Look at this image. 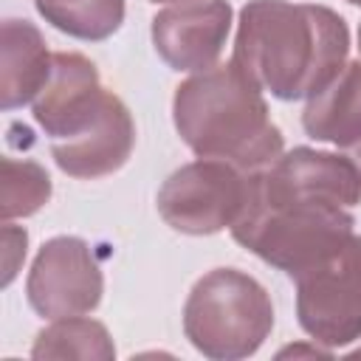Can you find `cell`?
Returning <instances> with one entry per match:
<instances>
[{
  "instance_id": "obj_4",
  "label": "cell",
  "mask_w": 361,
  "mask_h": 361,
  "mask_svg": "<svg viewBox=\"0 0 361 361\" xmlns=\"http://www.w3.org/2000/svg\"><path fill=\"white\" fill-rule=\"evenodd\" d=\"M231 234L243 248L296 279L353 237V214L338 206L274 203L248 192L245 212Z\"/></svg>"
},
{
  "instance_id": "obj_10",
  "label": "cell",
  "mask_w": 361,
  "mask_h": 361,
  "mask_svg": "<svg viewBox=\"0 0 361 361\" xmlns=\"http://www.w3.org/2000/svg\"><path fill=\"white\" fill-rule=\"evenodd\" d=\"M104 93L99 71L87 56L59 51L54 54L51 79L34 99V118L54 141L71 138L96 118Z\"/></svg>"
},
{
  "instance_id": "obj_11",
  "label": "cell",
  "mask_w": 361,
  "mask_h": 361,
  "mask_svg": "<svg viewBox=\"0 0 361 361\" xmlns=\"http://www.w3.org/2000/svg\"><path fill=\"white\" fill-rule=\"evenodd\" d=\"M135 144V124L116 93H104L96 118L76 135L51 144L56 166L71 178H104L121 169Z\"/></svg>"
},
{
  "instance_id": "obj_13",
  "label": "cell",
  "mask_w": 361,
  "mask_h": 361,
  "mask_svg": "<svg viewBox=\"0 0 361 361\" xmlns=\"http://www.w3.org/2000/svg\"><path fill=\"white\" fill-rule=\"evenodd\" d=\"M302 124L316 141L336 147L361 141V62H347L324 90L307 99Z\"/></svg>"
},
{
  "instance_id": "obj_22",
  "label": "cell",
  "mask_w": 361,
  "mask_h": 361,
  "mask_svg": "<svg viewBox=\"0 0 361 361\" xmlns=\"http://www.w3.org/2000/svg\"><path fill=\"white\" fill-rule=\"evenodd\" d=\"M358 48H361V28H358Z\"/></svg>"
},
{
  "instance_id": "obj_12",
  "label": "cell",
  "mask_w": 361,
  "mask_h": 361,
  "mask_svg": "<svg viewBox=\"0 0 361 361\" xmlns=\"http://www.w3.org/2000/svg\"><path fill=\"white\" fill-rule=\"evenodd\" d=\"M0 42V104L14 110L39 96L51 79L54 54H48L42 34L28 20H6Z\"/></svg>"
},
{
  "instance_id": "obj_2",
  "label": "cell",
  "mask_w": 361,
  "mask_h": 361,
  "mask_svg": "<svg viewBox=\"0 0 361 361\" xmlns=\"http://www.w3.org/2000/svg\"><path fill=\"white\" fill-rule=\"evenodd\" d=\"M175 130L200 158H220L259 172L282 155V133L271 121L262 87L231 59L178 85Z\"/></svg>"
},
{
  "instance_id": "obj_18",
  "label": "cell",
  "mask_w": 361,
  "mask_h": 361,
  "mask_svg": "<svg viewBox=\"0 0 361 361\" xmlns=\"http://www.w3.org/2000/svg\"><path fill=\"white\" fill-rule=\"evenodd\" d=\"M350 158H353V164H355V166H358V169H361V141H358V144H353V147H350Z\"/></svg>"
},
{
  "instance_id": "obj_15",
  "label": "cell",
  "mask_w": 361,
  "mask_h": 361,
  "mask_svg": "<svg viewBox=\"0 0 361 361\" xmlns=\"http://www.w3.org/2000/svg\"><path fill=\"white\" fill-rule=\"evenodd\" d=\"M37 11L54 28L76 39H107L124 23V0H65L37 3Z\"/></svg>"
},
{
  "instance_id": "obj_16",
  "label": "cell",
  "mask_w": 361,
  "mask_h": 361,
  "mask_svg": "<svg viewBox=\"0 0 361 361\" xmlns=\"http://www.w3.org/2000/svg\"><path fill=\"white\" fill-rule=\"evenodd\" d=\"M3 180H0V217L3 223L14 217H28L39 212L51 197V178L34 161L3 158Z\"/></svg>"
},
{
  "instance_id": "obj_23",
  "label": "cell",
  "mask_w": 361,
  "mask_h": 361,
  "mask_svg": "<svg viewBox=\"0 0 361 361\" xmlns=\"http://www.w3.org/2000/svg\"><path fill=\"white\" fill-rule=\"evenodd\" d=\"M152 3H166V0H152Z\"/></svg>"
},
{
  "instance_id": "obj_17",
  "label": "cell",
  "mask_w": 361,
  "mask_h": 361,
  "mask_svg": "<svg viewBox=\"0 0 361 361\" xmlns=\"http://www.w3.org/2000/svg\"><path fill=\"white\" fill-rule=\"evenodd\" d=\"M25 245H28L25 228L3 223V285H11V279L17 276V268L25 259Z\"/></svg>"
},
{
  "instance_id": "obj_21",
  "label": "cell",
  "mask_w": 361,
  "mask_h": 361,
  "mask_svg": "<svg viewBox=\"0 0 361 361\" xmlns=\"http://www.w3.org/2000/svg\"><path fill=\"white\" fill-rule=\"evenodd\" d=\"M347 3H353V6H361V0H347Z\"/></svg>"
},
{
  "instance_id": "obj_9",
  "label": "cell",
  "mask_w": 361,
  "mask_h": 361,
  "mask_svg": "<svg viewBox=\"0 0 361 361\" xmlns=\"http://www.w3.org/2000/svg\"><path fill=\"white\" fill-rule=\"evenodd\" d=\"M231 6L226 0H180L152 17V45L172 71H209L226 48Z\"/></svg>"
},
{
  "instance_id": "obj_1",
  "label": "cell",
  "mask_w": 361,
  "mask_h": 361,
  "mask_svg": "<svg viewBox=\"0 0 361 361\" xmlns=\"http://www.w3.org/2000/svg\"><path fill=\"white\" fill-rule=\"evenodd\" d=\"M347 23L327 6L251 0L240 11L234 62L276 99L324 90L347 65Z\"/></svg>"
},
{
  "instance_id": "obj_7",
  "label": "cell",
  "mask_w": 361,
  "mask_h": 361,
  "mask_svg": "<svg viewBox=\"0 0 361 361\" xmlns=\"http://www.w3.org/2000/svg\"><path fill=\"white\" fill-rule=\"evenodd\" d=\"M251 192L274 203L350 209L361 200V169L347 155L296 147L271 166L251 172Z\"/></svg>"
},
{
  "instance_id": "obj_6",
  "label": "cell",
  "mask_w": 361,
  "mask_h": 361,
  "mask_svg": "<svg viewBox=\"0 0 361 361\" xmlns=\"http://www.w3.org/2000/svg\"><path fill=\"white\" fill-rule=\"evenodd\" d=\"M296 316L302 330L324 347L361 338V237H350L333 257L296 276Z\"/></svg>"
},
{
  "instance_id": "obj_8",
  "label": "cell",
  "mask_w": 361,
  "mask_h": 361,
  "mask_svg": "<svg viewBox=\"0 0 361 361\" xmlns=\"http://www.w3.org/2000/svg\"><path fill=\"white\" fill-rule=\"evenodd\" d=\"M102 268L79 237L48 240L28 271V305L45 319L90 313L102 302Z\"/></svg>"
},
{
  "instance_id": "obj_19",
  "label": "cell",
  "mask_w": 361,
  "mask_h": 361,
  "mask_svg": "<svg viewBox=\"0 0 361 361\" xmlns=\"http://www.w3.org/2000/svg\"><path fill=\"white\" fill-rule=\"evenodd\" d=\"M37 3H65V0H34V6H37Z\"/></svg>"
},
{
  "instance_id": "obj_5",
  "label": "cell",
  "mask_w": 361,
  "mask_h": 361,
  "mask_svg": "<svg viewBox=\"0 0 361 361\" xmlns=\"http://www.w3.org/2000/svg\"><path fill=\"white\" fill-rule=\"evenodd\" d=\"M248 192L251 172L220 158H197L164 180L158 214L180 234H217L240 220Z\"/></svg>"
},
{
  "instance_id": "obj_14",
  "label": "cell",
  "mask_w": 361,
  "mask_h": 361,
  "mask_svg": "<svg viewBox=\"0 0 361 361\" xmlns=\"http://www.w3.org/2000/svg\"><path fill=\"white\" fill-rule=\"evenodd\" d=\"M116 355L113 338L102 322L82 319V316H65L54 319L51 327H45L34 347L31 358H96V361H110Z\"/></svg>"
},
{
  "instance_id": "obj_20",
  "label": "cell",
  "mask_w": 361,
  "mask_h": 361,
  "mask_svg": "<svg viewBox=\"0 0 361 361\" xmlns=\"http://www.w3.org/2000/svg\"><path fill=\"white\" fill-rule=\"evenodd\" d=\"M350 358H361V347H358V350H355V353H353Z\"/></svg>"
},
{
  "instance_id": "obj_3",
  "label": "cell",
  "mask_w": 361,
  "mask_h": 361,
  "mask_svg": "<svg viewBox=\"0 0 361 361\" xmlns=\"http://www.w3.org/2000/svg\"><path fill=\"white\" fill-rule=\"evenodd\" d=\"M274 327L268 290L237 268H214L195 282L183 305V333L192 347L217 361L254 355Z\"/></svg>"
}]
</instances>
